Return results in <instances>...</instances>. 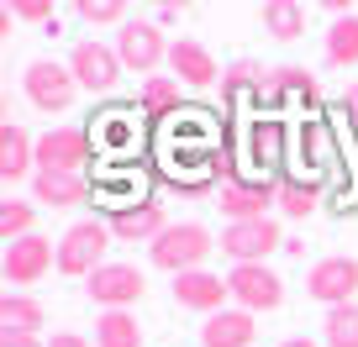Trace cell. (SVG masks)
Masks as SVG:
<instances>
[{"mask_svg": "<svg viewBox=\"0 0 358 347\" xmlns=\"http://www.w3.org/2000/svg\"><path fill=\"white\" fill-rule=\"evenodd\" d=\"M95 347H143V326L132 311H101L95 316Z\"/></svg>", "mask_w": 358, "mask_h": 347, "instance_id": "603a6c76", "label": "cell"}, {"mask_svg": "<svg viewBox=\"0 0 358 347\" xmlns=\"http://www.w3.org/2000/svg\"><path fill=\"white\" fill-rule=\"evenodd\" d=\"M322 342L327 347H358V305H337V311H327Z\"/></svg>", "mask_w": 358, "mask_h": 347, "instance_id": "f546056e", "label": "cell"}, {"mask_svg": "<svg viewBox=\"0 0 358 347\" xmlns=\"http://www.w3.org/2000/svg\"><path fill=\"white\" fill-rule=\"evenodd\" d=\"M0 347H48V342H43V337H6Z\"/></svg>", "mask_w": 358, "mask_h": 347, "instance_id": "d590c367", "label": "cell"}, {"mask_svg": "<svg viewBox=\"0 0 358 347\" xmlns=\"http://www.w3.org/2000/svg\"><path fill=\"white\" fill-rule=\"evenodd\" d=\"M280 347H316L311 337H290V342H280Z\"/></svg>", "mask_w": 358, "mask_h": 347, "instance_id": "8d00e7d4", "label": "cell"}, {"mask_svg": "<svg viewBox=\"0 0 358 347\" xmlns=\"http://www.w3.org/2000/svg\"><path fill=\"white\" fill-rule=\"evenodd\" d=\"M253 337H258V326L243 305L206 316V326H201V347H253Z\"/></svg>", "mask_w": 358, "mask_h": 347, "instance_id": "ac0fdd59", "label": "cell"}, {"mask_svg": "<svg viewBox=\"0 0 358 347\" xmlns=\"http://www.w3.org/2000/svg\"><path fill=\"white\" fill-rule=\"evenodd\" d=\"M32 200H43V205H79V200H90V179L85 174H48V168H37L32 174Z\"/></svg>", "mask_w": 358, "mask_h": 347, "instance_id": "ffe728a7", "label": "cell"}, {"mask_svg": "<svg viewBox=\"0 0 358 347\" xmlns=\"http://www.w3.org/2000/svg\"><path fill=\"white\" fill-rule=\"evenodd\" d=\"M143 116L148 121H174V116H185L179 111V79H164V74H153L143 84Z\"/></svg>", "mask_w": 358, "mask_h": 347, "instance_id": "484cf974", "label": "cell"}, {"mask_svg": "<svg viewBox=\"0 0 358 347\" xmlns=\"http://www.w3.org/2000/svg\"><path fill=\"white\" fill-rule=\"evenodd\" d=\"M169 68H174L179 84H190V90H211L216 79L227 74V68L211 58V47L195 43V37H179V43L169 47Z\"/></svg>", "mask_w": 358, "mask_h": 347, "instance_id": "9a60e30c", "label": "cell"}, {"mask_svg": "<svg viewBox=\"0 0 358 347\" xmlns=\"http://www.w3.org/2000/svg\"><path fill=\"white\" fill-rule=\"evenodd\" d=\"M306 295L311 300H322L327 311H337V305H353L358 295V258H322V263H311V274H306Z\"/></svg>", "mask_w": 358, "mask_h": 347, "instance_id": "30bf717a", "label": "cell"}, {"mask_svg": "<svg viewBox=\"0 0 358 347\" xmlns=\"http://www.w3.org/2000/svg\"><path fill=\"white\" fill-rule=\"evenodd\" d=\"M327 64L332 68H353L358 64V16L353 11L327 27Z\"/></svg>", "mask_w": 358, "mask_h": 347, "instance_id": "4316f807", "label": "cell"}, {"mask_svg": "<svg viewBox=\"0 0 358 347\" xmlns=\"http://www.w3.org/2000/svg\"><path fill=\"white\" fill-rule=\"evenodd\" d=\"M274 200H280V179H258V174H248V179L232 174V179L216 190V205H222L227 226L232 221H264Z\"/></svg>", "mask_w": 358, "mask_h": 347, "instance_id": "3957f363", "label": "cell"}, {"mask_svg": "<svg viewBox=\"0 0 358 347\" xmlns=\"http://www.w3.org/2000/svg\"><path fill=\"white\" fill-rule=\"evenodd\" d=\"M285 242H290V237L280 232V221H268V216L264 221H232L222 232V253L232 258V269L237 263H264V258L280 253Z\"/></svg>", "mask_w": 358, "mask_h": 347, "instance_id": "52a82bcc", "label": "cell"}, {"mask_svg": "<svg viewBox=\"0 0 358 347\" xmlns=\"http://www.w3.org/2000/svg\"><path fill=\"white\" fill-rule=\"evenodd\" d=\"M48 347H90V342L79 332H53V342H48Z\"/></svg>", "mask_w": 358, "mask_h": 347, "instance_id": "e575fe53", "label": "cell"}, {"mask_svg": "<svg viewBox=\"0 0 358 347\" xmlns=\"http://www.w3.org/2000/svg\"><path fill=\"white\" fill-rule=\"evenodd\" d=\"M6 11H11L16 22H32V27H58V11L43 6V0H16V6H6Z\"/></svg>", "mask_w": 358, "mask_h": 347, "instance_id": "d6a6232c", "label": "cell"}, {"mask_svg": "<svg viewBox=\"0 0 358 347\" xmlns=\"http://www.w3.org/2000/svg\"><path fill=\"white\" fill-rule=\"evenodd\" d=\"M90 158H95V147H90L85 126H53L37 137V168H48V174H85Z\"/></svg>", "mask_w": 358, "mask_h": 347, "instance_id": "5b68a950", "label": "cell"}, {"mask_svg": "<svg viewBox=\"0 0 358 347\" xmlns=\"http://www.w3.org/2000/svg\"><path fill=\"white\" fill-rule=\"evenodd\" d=\"M111 237H122V242H153L158 232H164V205L158 200H137V205H122V211H111Z\"/></svg>", "mask_w": 358, "mask_h": 347, "instance_id": "e0dca14e", "label": "cell"}, {"mask_svg": "<svg viewBox=\"0 0 358 347\" xmlns=\"http://www.w3.org/2000/svg\"><path fill=\"white\" fill-rule=\"evenodd\" d=\"M337 111H343V126L358 137V84H348V95H343V105H337Z\"/></svg>", "mask_w": 358, "mask_h": 347, "instance_id": "836d02e7", "label": "cell"}, {"mask_svg": "<svg viewBox=\"0 0 358 347\" xmlns=\"http://www.w3.org/2000/svg\"><path fill=\"white\" fill-rule=\"evenodd\" d=\"M316 105L322 101V84H316V74L311 68H301V64H280V68H268L264 74V105Z\"/></svg>", "mask_w": 358, "mask_h": 347, "instance_id": "7c38bea8", "label": "cell"}, {"mask_svg": "<svg viewBox=\"0 0 358 347\" xmlns=\"http://www.w3.org/2000/svg\"><path fill=\"white\" fill-rule=\"evenodd\" d=\"M106 247H111V226L74 221L64 237H58V274H69V279H90L95 269H106Z\"/></svg>", "mask_w": 358, "mask_h": 347, "instance_id": "7a4b0ae2", "label": "cell"}, {"mask_svg": "<svg viewBox=\"0 0 358 347\" xmlns=\"http://www.w3.org/2000/svg\"><path fill=\"white\" fill-rule=\"evenodd\" d=\"M90 300L101 305V311H127V305H137L148 295V279L132 269V263H106V269L90 274Z\"/></svg>", "mask_w": 358, "mask_h": 347, "instance_id": "8fae6325", "label": "cell"}, {"mask_svg": "<svg viewBox=\"0 0 358 347\" xmlns=\"http://www.w3.org/2000/svg\"><path fill=\"white\" fill-rule=\"evenodd\" d=\"M227 284H232V300L243 305L248 316L280 311V305H285V279L268 269V263H237V269L227 274Z\"/></svg>", "mask_w": 358, "mask_h": 347, "instance_id": "8992f818", "label": "cell"}, {"mask_svg": "<svg viewBox=\"0 0 358 347\" xmlns=\"http://www.w3.org/2000/svg\"><path fill=\"white\" fill-rule=\"evenodd\" d=\"M32 205H27V200H6V205H0V237H6V247H11V242H22V237H32Z\"/></svg>", "mask_w": 358, "mask_h": 347, "instance_id": "4dcf8cb0", "label": "cell"}, {"mask_svg": "<svg viewBox=\"0 0 358 347\" xmlns=\"http://www.w3.org/2000/svg\"><path fill=\"white\" fill-rule=\"evenodd\" d=\"M216 247L222 242H211V232H206L201 221H169L164 232L148 242V258H153V269H169L179 279V274L206 269V258H211Z\"/></svg>", "mask_w": 358, "mask_h": 347, "instance_id": "6da1fadb", "label": "cell"}, {"mask_svg": "<svg viewBox=\"0 0 358 347\" xmlns=\"http://www.w3.org/2000/svg\"><path fill=\"white\" fill-rule=\"evenodd\" d=\"M222 95H227V105H243V101L264 105V68H258L253 58H237V64L222 74Z\"/></svg>", "mask_w": 358, "mask_h": 347, "instance_id": "44dd1931", "label": "cell"}, {"mask_svg": "<svg viewBox=\"0 0 358 347\" xmlns=\"http://www.w3.org/2000/svg\"><path fill=\"white\" fill-rule=\"evenodd\" d=\"M301 158H306V174H311V179H322L327 168H332V126L327 121H306L301 126Z\"/></svg>", "mask_w": 358, "mask_h": 347, "instance_id": "cb8c5ba5", "label": "cell"}, {"mask_svg": "<svg viewBox=\"0 0 358 347\" xmlns=\"http://www.w3.org/2000/svg\"><path fill=\"white\" fill-rule=\"evenodd\" d=\"M53 263H58V242H48V237L32 232V237L6 247V284H37Z\"/></svg>", "mask_w": 358, "mask_h": 347, "instance_id": "4fadbf2b", "label": "cell"}, {"mask_svg": "<svg viewBox=\"0 0 358 347\" xmlns=\"http://www.w3.org/2000/svg\"><path fill=\"white\" fill-rule=\"evenodd\" d=\"M322 205V179H311V174H295V179H280V211L295 216V221H306V216Z\"/></svg>", "mask_w": 358, "mask_h": 347, "instance_id": "d4e9b609", "label": "cell"}, {"mask_svg": "<svg viewBox=\"0 0 358 347\" xmlns=\"http://www.w3.org/2000/svg\"><path fill=\"white\" fill-rule=\"evenodd\" d=\"M116 58H122V68H132V74H153V68L169 58L164 27H158V22H143V16H132V22L116 32Z\"/></svg>", "mask_w": 358, "mask_h": 347, "instance_id": "9c48e42d", "label": "cell"}, {"mask_svg": "<svg viewBox=\"0 0 358 347\" xmlns=\"http://www.w3.org/2000/svg\"><path fill=\"white\" fill-rule=\"evenodd\" d=\"M74 11L85 16L90 27H95V22H122V27L132 22V16H127V6H122V0H79Z\"/></svg>", "mask_w": 358, "mask_h": 347, "instance_id": "1f68e13d", "label": "cell"}, {"mask_svg": "<svg viewBox=\"0 0 358 347\" xmlns=\"http://www.w3.org/2000/svg\"><path fill=\"white\" fill-rule=\"evenodd\" d=\"M69 74L79 79V90L90 95H111L116 79H122V58H116V47L95 43V37H85V43H74V53H69Z\"/></svg>", "mask_w": 358, "mask_h": 347, "instance_id": "ba28073f", "label": "cell"}, {"mask_svg": "<svg viewBox=\"0 0 358 347\" xmlns=\"http://www.w3.org/2000/svg\"><path fill=\"white\" fill-rule=\"evenodd\" d=\"M22 84H27V101L37 105V111H69L74 105V95H79V79L69 74V64H53V58H37V64H27V74H22Z\"/></svg>", "mask_w": 358, "mask_h": 347, "instance_id": "277c9868", "label": "cell"}, {"mask_svg": "<svg viewBox=\"0 0 358 347\" xmlns=\"http://www.w3.org/2000/svg\"><path fill=\"white\" fill-rule=\"evenodd\" d=\"M227 300H232V284L211 269H195V274H179L174 279V305H185V311L216 316V311H227Z\"/></svg>", "mask_w": 358, "mask_h": 347, "instance_id": "5bb4252c", "label": "cell"}, {"mask_svg": "<svg viewBox=\"0 0 358 347\" xmlns=\"http://www.w3.org/2000/svg\"><path fill=\"white\" fill-rule=\"evenodd\" d=\"M137 111H106L101 121L90 126V137L101 147H111V153H127V147H137V121H132Z\"/></svg>", "mask_w": 358, "mask_h": 347, "instance_id": "83f0119b", "label": "cell"}, {"mask_svg": "<svg viewBox=\"0 0 358 347\" xmlns=\"http://www.w3.org/2000/svg\"><path fill=\"white\" fill-rule=\"evenodd\" d=\"M258 22H264L268 37H280V43H295V37L306 32V11L295 6V0H268Z\"/></svg>", "mask_w": 358, "mask_h": 347, "instance_id": "f1b7e54d", "label": "cell"}, {"mask_svg": "<svg viewBox=\"0 0 358 347\" xmlns=\"http://www.w3.org/2000/svg\"><path fill=\"white\" fill-rule=\"evenodd\" d=\"M285 142H290V132H285V121H274V116L248 126V163H253L258 179H274V168L285 163Z\"/></svg>", "mask_w": 358, "mask_h": 347, "instance_id": "2e32d148", "label": "cell"}, {"mask_svg": "<svg viewBox=\"0 0 358 347\" xmlns=\"http://www.w3.org/2000/svg\"><path fill=\"white\" fill-rule=\"evenodd\" d=\"M43 305L32 300V295H6L0 300V326H6V337H37L43 332Z\"/></svg>", "mask_w": 358, "mask_h": 347, "instance_id": "7402d4cb", "label": "cell"}, {"mask_svg": "<svg viewBox=\"0 0 358 347\" xmlns=\"http://www.w3.org/2000/svg\"><path fill=\"white\" fill-rule=\"evenodd\" d=\"M32 163H37V142L22 132V126H0V179L6 184H16V179H27L32 174Z\"/></svg>", "mask_w": 358, "mask_h": 347, "instance_id": "d6986e66", "label": "cell"}]
</instances>
